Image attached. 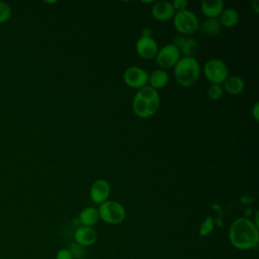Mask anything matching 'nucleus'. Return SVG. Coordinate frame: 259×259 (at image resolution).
Here are the masks:
<instances>
[{"mask_svg": "<svg viewBox=\"0 0 259 259\" xmlns=\"http://www.w3.org/2000/svg\"><path fill=\"white\" fill-rule=\"evenodd\" d=\"M251 6L254 10L255 13H258L259 12V6H258V0H253L252 3H251Z\"/></svg>", "mask_w": 259, "mask_h": 259, "instance_id": "c85d7f7f", "label": "nucleus"}, {"mask_svg": "<svg viewBox=\"0 0 259 259\" xmlns=\"http://www.w3.org/2000/svg\"><path fill=\"white\" fill-rule=\"evenodd\" d=\"M241 201H242V203H250L252 201V198H250L247 195H244L243 197H241Z\"/></svg>", "mask_w": 259, "mask_h": 259, "instance_id": "c756f323", "label": "nucleus"}, {"mask_svg": "<svg viewBox=\"0 0 259 259\" xmlns=\"http://www.w3.org/2000/svg\"><path fill=\"white\" fill-rule=\"evenodd\" d=\"M251 115L253 116L254 120L257 121L259 119V102H255L251 108Z\"/></svg>", "mask_w": 259, "mask_h": 259, "instance_id": "bb28decb", "label": "nucleus"}, {"mask_svg": "<svg viewBox=\"0 0 259 259\" xmlns=\"http://www.w3.org/2000/svg\"><path fill=\"white\" fill-rule=\"evenodd\" d=\"M149 73L138 66H131L126 68L123 72V81L124 83L134 89H140L148 85Z\"/></svg>", "mask_w": 259, "mask_h": 259, "instance_id": "6e6552de", "label": "nucleus"}, {"mask_svg": "<svg viewBox=\"0 0 259 259\" xmlns=\"http://www.w3.org/2000/svg\"><path fill=\"white\" fill-rule=\"evenodd\" d=\"M151 14L158 21H168L173 19L175 10L170 1H158L152 6Z\"/></svg>", "mask_w": 259, "mask_h": 259, "instance_id": "9b49d317", "label": "nucleus"}, {"mask_svg": "<svg viewBox=\"0 0 259 259\" xmlns=\"http://www.w3.org/2000/svg\"><path fill=\"white\" fill-rule=\"evenodd\" d=\"M199 45L195 38L188 37L186 38L184 45L180 49V54L183 57H194V55L198 52Z\"/></svg>", "mask_w": 259, "mask_h": 259, "instance_id": "6ab92c4d", "label": "nucleus"}, {"mask_svg": "<svg viewBox=\"0 0 259 259\" xmlns=\"http://www.w3.org/2000/svg\"><path fill=\"white\" fill-rule=\"evenodd\" d=\"M97 210L99 220L108 225H119L124 221L126 215L124 206L116 200L107 199L99 204Z\"/></svg>", "mask_w": 259, "mask_h": 259, "instance_id": "20e7f679", "label": "nucleus"}, {"mask_svg": "<svg viewBox=\"0 0 259 259\" xmlns=\"http://www.w3.org/2000/svg\"><path fill=\"white\" fill-rule=\"evenodd\" d=\"M213 227H214V221L211 217H206L204 219V221L201 223L200 227H199V231H198V234L200 237H206L208 236L212 230H213Z\"/></svg>", "mask_w": 259, "mask_h": 259, "instance_id": "aec40b11", "label": "nucleus"}, {"mask_svg": "<svg viewBox=\"0 0 259 259\" xmlns=\"http://www.w3.org/2000/svg\"><path fill=\"white\" fill-rule=\"evenodd\" d=\"M136 52L144 60L155 59L159 46L153 36H140L136 41Z\"/></svg>", "mask_w": 259, "mask_h": 259, "instance_id": "1a4fd4ad", "label": "nucleus"}, {"mask_svg": "<svg viewBox=\"0 0 259 259\" xmlns=\"http://www.w3.org/2000/svg\"><path fill=\"white\" fill-rule=\"evenodd\" d=\"M224 8L223 0H203L200 2V10L206 18H218Z\"/></svg>", "mask_w": 259, "mask_h": 259, "instance_id": "ddd939ff", "label": "nucleus"}, {"mask_svg": "<svg viewBox=\"0 0 259 259\" xmlns=\"http://www.w3.org/2000/svg\"><path fill=\"white\" fill-rule=\"evenodd\" d=\"M229 240L238 250L255 249L259 243V228L249 218H237L229 228Z\"/></svg>", "mask_w": 259, "mask_h": 259, "instance_id": "f257e3e1", "label": "nucleus"}, {"mask_svg": "<svg viewBox=\"0 0 259 259\" xmlns=\"http://www.w3.org/2000/svg\"><path fill=\"white\" fill-rule=\"evenodd\" d=\"M11 15H12V10L10 6L7 3L0 1V23H4L8 21Z\"/></svg>", "mask_w": 259, "mask_h": 259, "instance_id": "5701e85b", "label": "nucleus"}, {"mask_svg": "<svg viewBox=\"0 0 259 259\" xmlns=\"http://www.w3.org/2000/svg\"><path fill=\"white\" fill-rule=\"evenodd\" d=\"M75 243L81 245L82 247H89L95 244L97 241V233L92 227L80 226L74 232Z\"/></svg>", "mask_w": 259, "mask_h": 259, "instance_id": "f8f14e48", "label": "nucleus"}, {"mask_svg": "<svg viewBox=\"0 0 259 259\" xmlns=\"http://www.w3.org/2000/svg\"><path fill=\"white\" fill-rule=\"evenodd\" d=\"M218 19H219L222 27L231 28V27L236 26L239 23L240 14L235 8H232V7L224 8L222 13L218 17Z\"/></svg>", "mask_w": 259, "mask_h": 259, "instance_id": "dca6fc26", "label": "nucleus"}, {"mask_svg": "<svg viewBox=\"0 0 259 259\" xmlns=\"http://www.w3.org/2000/svg\"><path fill=\"white\" fill-rule=\"evenodd\" d=\"M110 184L105 179H96L90 186L89 196L91 200L96 204H101L106 201L110 194Z\"/></svg>", "mask_w": 259, "mask_h": 259, "instance_id": "9d476101", "label": "nucleus"}, {"mask_svg": "<svg viewBox=\"0 0 259 259\" xmlns=\"http://www.w3.org/2000/svg\"><path fill=\"white\" fill-rule=\"evenodd\" d=\"M224 88L221 84H210L209 87L207 88L206 94L207 97L211 100H219L223 97L224 95Z\"/></svg>", "mask_w": 259, "mask_h": 259, "instance_id": "412c9836", "label": "nucleus"}, {"mask_svg": "<svg viewBox=\"0 0 259 259\" xmlns=\"http://www.w3.org/2000/svg\"><path fill=\"white\" fill-rule=\"evenodd\" d=\"M141 36H152V29L149 27H146L142 30V35Z\"/></svg>", "mask_w": 259, "mask_h": 259, "instance_id": "cd10ccee", "label": "nucleus"}, {"mask_svg": "<svg viewBox=\"0 0 259 259\" xmlns=\"http://www.w3.org/2000/svg\"><path fill=\"white\" fill-rule=\"evenodd\" d=\"M224 92H227L230 95H238L242 93L245 89V82L240 76H228L225 82L222 84Z\"/></svg>", "mask_w": 259, "mask_h": 259, "instance_id": "4468645a", "label": "nucleus"}, {"mask_svg": "<svg viewBox=\"0 0 259 259\" xmlns=\"http://www.w3.org/2000/svg\"><path fill=\"white\" fill-rule=\"evenodd\" d=\"M56 259H73V256L69 249L62 248L56 254Z\"/></svg>", "mask_w": 259, "mask_h": 259, "instance_id": "393cba45", "label": "nucleus"}, {"mask_svg": "<svg viewBox=\"0 0 259 259\" xmlns=\"http://www.w3.org/2000/svg\"><path fill=\"white\" fill-rule=\"evenodd\" d=\"M160 95L158 90L146 85L137 90L133 99V111L140 118L152 117L159 109Z\"/></svg>", "mask_w": 259, "mask_h": 259, "instance_id": "f03ea898", "label": "nucleus"}, {"mask_svg": "<svg viewBox=\"0 0 259 259\" xmlns=\"http://www.w3.org/2000/svg\"><path fill=\"white\" fill-rule=\"evenodd\" d=\"M204 77L211 84H223L229 76V69L227 64L218 58L207 60L202 69Z\"/></svg>", "mask_w": 259, "mask_h": 259, "instance_id": "423d86ee", "label": "nucleus"}, {"mask_svg": "<svg viewBox=\"0 0 259 259\" xmlns=\"http://www.w3.org/2000/svg\"><path fill=\"white\" fill-rule=\"evenodd\" d=\"M180 58V51L173 44H168L159 49L155 60L159 66V69L166 70L173 68Z\"/></svg>", "mask_w": 259, "mask_h": 259, "instance_id": "0eeeda50", "label": "nucleus"}, {"mask_svg": "<svg viewBox=\"0 0 259 259\" xmlns=\"http://www.w3.org/2000/svg\"><path fill=\"white\" fill-rule=\"evenodd\" d=\"M222 25L218 18H206L201 25V29L207 36L218 35L222 31Z\"/></svg>", "mask_w": 259, "mask_h": 259, "instance_id": "a211bd4d", "label": "nucleus"}, {"mask_svg": "<svg viewBox=\"0 0 259 259\" xmlns=\"http://www.w3.org/2000/svg\"><path fill=\"white\" fill-rule=\"evenodd\" d=\"M69 251L71 252L73 259H83L86 255V250L84 247H82L81 245L74 243L70 245V248H68Z\"/></svg>", "mask_w": 259, "mask_h": 259, "instance_id": "4be33fe9", "label": "nucleus"}, {"mask_svg": "<svg viewBox=\"0 0 259 259\" xmlns=\"http://www.w3.org/2000/svg\"><path fill=\"white\" fill-rule=\"evenodd\" d=\"M173 25L181 35H190L197 30L199 21L194 12L185 9L175 12L173 16Z\"/></svg>", "mask_w": 259, "mask_h": 259, "instance_id": "39448f33", "label": "nucleus"}, {"mask_svg": "<svg viewBox=\"0 0 259 259\" xmlns=\"http://www.w3.org/2000/svg\"><path fill=\"white\" fill-rule=\"evenodd\" d=\"M172 5H173V8L175 10V12H178V11H182V10H185L187 9V5H188V2L186 0H174L171 2Z\"/></svg>", "mask_w": 259, "mask_h": 259, "instance_id": "b1692460", "label": "nucleus"}, {"mask_svg": "<svg viewBox=\"0 0 259 259\" xmlns=\"http://www.w3.org/2000/svg\"><path fill=\"white\" fill-rule=\"evenodd\" d=\"M99 221L98 210L94 206L84 207L79 213V222L81 226L84 227H92L97 224Z\"/></svg>", "mask_w": 259, "mask_h": 259, "instance_id": "f3484780", "label": "nucleus"}, {"mask_svg": "<svg viewBox=\"0 0 259 259\" xmlns=\"http://www.w3.org/2000/svg\"><path fill=\"white\" fill-rule=\"evenodd\" d=\"M185 40H186V37L184 36V35H177V36H175V38H174V42H173V45L180 51V49L182 48V46L184 45V42H185Z\"/></svg>", "mask_w": 259, "mask_h": 259, "instance_id": "a878e982", "label": "nucleus"}, {"mask_svg": "<svg viewBox=\"0 0 259 259\" xmlns=\"http://www.w3.org/2000/svg\"><path fill=\"white\" fill-rule=\"evenodd\" d=\"M169 81V74L166 70L162 69H156L151 74H149L148 78V84L152 88L158 90L164 88Z\"/></svg>", "mask_w": 259, "mask_h": 259, "instance_id": "2eb2a0df", "label": "nucleus"}, {"mask_svg": "<svg viewBox=\"0 0 259 259\" xmlns=\"http://www.w3.org/2000/svg\"><path fill=\"white\" fill-rule=\"evenodd\" d=\"M173 69L176 82L183 87L193 86L200 76V65L194 57H181Z\"/></svg>", "mask_w": 259, "mask_h": 259, "instance_id": "7ed1b4c3", "label": "nucleus"}]
</instances>
